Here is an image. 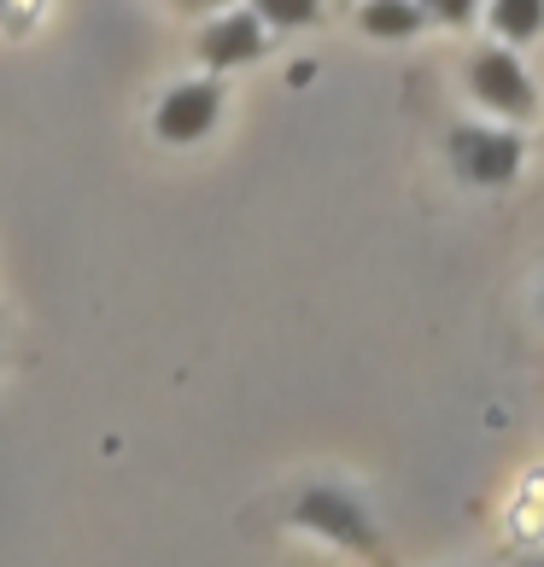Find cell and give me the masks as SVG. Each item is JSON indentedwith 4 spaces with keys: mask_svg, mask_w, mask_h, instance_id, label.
<instances>
[{
    "mask_svg": "<svg viewBox=\"0 0 544 567\" xmlns=\"http://www.w3.org/2000/svg\"><path fill=\"white\" fill-rule=\"evenodd\" d=\"M486 18H492V30L504 35V41H533V35H544V0H492Z\"/></svg>",
    "mask_w": 544,
    "mask_h": 567,
    "instance_id": "obj_7",
    "label": "cell"
},
{
    "mask_svg": "<svg viewBox=\"0 0 544 567\" xmlns=\"http://www.w3.org/2000/svg\"><path fill=\"white\" fill-rule=\"evenodd\" d=\"M469 94H474L486 112L510 117V123H521V117L538 112L533 76L521 71V59H515L510 48H480V53L469 59Z\"/></svg>",
    "mask_w": 544,
    "mask_h": 567,
    "instance_id": "obj_3",
    "label": "cell"
},
{
    "mask_svg": "<svg viewBox=\"0 0 544 567\" xmlns=\"http://www.w3.org/2000/svg\"><path fill=\"white\" fill-rule=\"evenodd\" d=\"M253 12L264 18V30H305L322 18V0H253Z\"/></svg>",
    "mask_w": 544,
    "mask_h": 567,
    "instance_id": "obj_8",
    "label": "cell"
},
{
    "mask_svg": "<svg viewBox=\"0 0 544 567\" xmlns=\"http://www.w3.org/2000/svg\"><path fill=\"white\" fill-rule=\"evenodd\" d=\"M182 12H217V7H235V0H176Z\"/></svg>",
    "mask_w": 544,
    "mask_h": 567,
    "instance_id": "obj_10",
    "label": "cell"
},
{
    "mask_svg": "<svg viewBox=\"0 0 544 567\" xmlns=\"http://www.w3.org/2000/svg\"><path fill=\"white\" fill-rule=\"evenodd\" d=\"M445 153H451V171L469 187H504L521 176L527 146H521L515 130H497V123H463V130H451Z\"/></svg>",
    "mask_w": 544,
    "mask_h": 567,
    "instance_id": "obj_2",
    "label": "cell"
},
{
    "mask_svg": "<svg viewBox=\"0 0 544 567\" xmlns=\"http://www.w3.org/2000/svg\"><path fill=\"white\" fill-rule=\"evenodd\" d=\"M538 317H544V299H538Z\"/></svg>",
    "mask_w": 544,
    "mask_h": 567,
    "instance_id": "obj_13",
    "label": "cell"
},
{
    "mask_svg": "<svg viewBox=\"0 0 544 567\" xmlns=\"http://www.w3.org/2000/svg\"><path fill=\"white\" fill-rule=\"evenodd\" d=\"M358 24H363V35H374V41H410L415 30L428 24V12L415 7V0H363Z\"/></svg>",
    "mask_w": 544,
    "mask_h": 567,
    "instance_id": "obj_6",
    "label": "cell"
},
{
    "mask_svg": "<svg viewBox=\"0 0 544 567\" xmlns=\"http://www.w3.org/2000/svg\"><path fill=\"white\" fill-rule=\"evenodd\" d=\"M194 53L205 59V71H240L264 59V18L246 7V12H217L212 24L199 30Z\"/></svg>",
    "mask_w": 544,
    "mask_h": 567,
    "instance_id": "obj_5",
    "label": "cell"
},
{
    "mask_svg": "<svg viewBox=\"0 0 544 567\" xmlns=\"http://www.w3.org/2000/svg\"><path fill=\"white\" fill-rule=\"evenodd\" d=\"M0 340H7V310H0Z\"/></svg>",
    "mask_w": 544,
    "mask_h": 567,
    "instance_id": "obj_12",
    "label": "cell"
},
{
    "mask_svg": "<svg viewBox=\"0 0 544 567\" xmlns=\"http://www.w3.org/2000/svg\"><path fill=\"white\" fill-rule=\"evenodd\" d=\"M433 24H451V30H463V24H474L480 18V0H415Z\"/></svg>",
    "mask_w": 544,
    "mask_h": 567,
    "instance_id": "obj_9",
    "label": "cell"
},
{
    "mask_svg": "<svg viewBox=\"0 0 544 567\" xmlns=\"http://www.w3.org/2000/svg\"><path fill=\"white\" fill-rule=\"evenodd\" d=\"M515 567H544V556H527V561H515Z\"/></svg>",
    "mask_w": 544,
    "mask_h": 567,
    "instance_id": "obj_11",
    "label": "cell"
},
{
    "mask_svg": "<svg viewBox=\"0 0 544 567\" xmlns=\"http://www.w3.org/2000/svg\"><path fill=\"white\" fill-rule=\"evenodd\" d=\"M217 117H223V89L212 76L176 82V89L158 100V112H153V135L171 141V146H194V141H205L217 130Z\"/></svg>",
    "mask_w": 544,
    "mask_h": 567,
    "instance_id": "obj_4",
    "label": "cell"
},
{
    "mask_svg": "<svg viewBox=\"0 0 544 567\" xmlns=\"http://www.w3.org/2000/svg\"><path fill=\"white\" fill-rule=\"evenodd\" d=\"M287 520L299 533H317L328 544H340V550H358V556H381V533H374L369 509L351 492L340 486H305L299 497H292Z\"/></svg>",
    "mask_w": 544,
    "mask_h": 567,
    "instance_id": "obj_1",
    "label": "cell"
}]
</instances>
